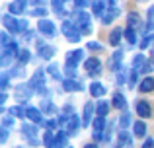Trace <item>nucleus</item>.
I'll return each instance as SVG.
<instances>
[{"label":"nucleus","mask_w":154,"mask_h":148,"mask_svg":"<svg viewBox=\"0 0 154 148\" xmlns=\"http://www.w3.org/2000/svg\"><path fill=\"white\" fill-rule=\"evenodd\" d=\"M2 23H4V27H6L8 31H12V33H18V31L22 29V22L14 20L12 16H4V18H2Z\"/></svg>","instance_id":"obj_1"},{"label":"nucleus","mask_w":154,"mask_h":148,"mask_svg":"<svg viewBox=\"0 0 154 148\" xmlns=\"http://www.w3.org/2000/svg\"><path fill=\"white\" fill-rule=\"evenodd\" d=\"M84 59V51L82 49H76V51H70L66 55V66H76L80 61Z\"/></svg>","instance_id":"obj_2"},{"label":"nucleus","mask_w":154,"mask_h":148,"mask_svg":"<svg viewBox=\"0 0 154 148\" xmlns=\"http://www.w3.org/2000/svg\"><path fill=\"white\" fill-rule=\"evenodd\" d=\"M31 92H33V88H31L29 84H20V86L16 88V98L22 99V101H26V99H29Z\"/></svg>","instance_id":"obj_3"},{"label":"nucleus","mask_w":154,"mask_h":148,"mask_svg":"<svg viewBox=\"0 0 154 148\" xmlns=\"http://www.w3.org/2000/svg\"><path fill=\"white\" fill-rule=\"evenodd\" d=\"M39 31L43 35H47V37H53L55 35V23L49 22V20H41L39 22Z\"/></svg>","instance_id":"obj_4"},{"label":"nucleus","mask_w":154,"mask_h":148,"mask_svg":"<svg viewBox=\"0 0 154 148\" xmlns=\"http://www.w3.org/2000/svg\"><path fill=\"white\" fill-rule=\"evenodd\" d=\"M137 113H139L140 117H144V119L150 117V113H152V111H150V105H148L146 101H137Z\"/></svg>","instance_id":"obj_5"},{"label":"nucleus","mask_w":154,"mask_h":148,"mask_svg":"<svg viewBox=\"0 0 154 148\" xmlns=\"http://www.w3.org/2000/svg\"><path fill=\"white\" fill-rule=\"evenodd\" d=\"M78 127H80V119L78 115H70V119H68V134H76L78 133Z\"/></svg>","instance_id":"obj_6"},{"label":"nucleus","mask_w":154,"mask_h":148,"mask_svg":"<svg viewBox=\"0 0 154 148\" xmlns=\"http://www.w3.org/2000/svg\"><path fill=\"white\" fill-rule=\"evenodd\" d=\"M103 127H105L103 117H98V119L94 121V138H96V140H100V138H102V131H103Z\"/></svg>","instance_id":"obj_7"},{"label":"nucleus","mask_w":154,"mask_h":148,"mask_svg":"<svg viewBox=\"0 0 154 148\" xmlns=\"http://www.w3.org/2000/svg\"><path fill=\"white\" fill-rule=\"evenodd\" d=\"M121 59H123V51H115L113 57H111V61H109V68L111 70L121 68Z\"/></svg>","instance_id":"obj_8"},{"label":"nucleus","mask_w":154,"mask_h":148,"mask_svg":"<svg viewBox=\"0 0 154 148\" xmlns=\"http://www.w3.org/2000/svg\"><path fill=\"white\" fill-rule=\"evenodd\" d=\"M31 88H37L39 92L43 90V70H37V72L33 74V78H31Z\"/></svg>","instance_id":"obj_9"},{"label":"nucleus","mask_w":154,"mask_h":148,"mask_svg":"<svg viewBox=\"0 0 154 148\" xmlns=\"http://www.w3.org/2000/svg\"><path fill=\"white\" fill-rule=\"evenodd\" d=\"M23 134H26L33 144L37 142V138H35V134H37V127H35V125H23Z\"/></svg>","instance_id":"obj_10"},{"label":"nucleus","mask_w":154,"mask_h":148,"mask_svg":"<svg viewBox=\"0 0 154 148\" xmlns=\"http://www.w3.org/2000/svg\"><path fill=\"white\" fill-rule=\"evenodd\" d=\"M26 4H27V0H16V2L10 4V12L12 14H22L26 10Z\"/></svg>","instance_id":"obj_11"},{"label":"nucleus","mask_w":154,"mask_h":148,"mask_svg":"<svg viewBox=\"0 0 154 148\" xmlns=\"http://www.w3.org/2000/svg\"><path fill=\"white\" fill-rule=\"evenodd\" d=\"M76 26L78 27H88L90 26V14H86V12H78V18H76Z\"/></svg>","instance_id":"obj_12"},{"label":"nucleus","mask_w":154,"mask_h":148,"mask_svg":"<svg viewBox=\"0 0 154 148\" xmlns=\"http://www.w3.org/2000/svg\"><path fill=\"white\" fill-rule=\"evenodd\" d=\"M26 117H29L33 123H41V113L37 107H27L26 109Z\"/></svg>","instance_id":"obj_13"},{"label":"nucleus","mask_w":154,"mask_h":148,"mask_svg":"<svg viewBox=\"0 0 154 148\" xmlns=\"http://www.w3.org/2000/svg\"><path fill=\"white\" fill-rule=\"evenodd\" d=\"M90 94L94 95V98H102V95L105 94V88H103L100 82H92V86H90Z\"/></svg>","instance_id":"obj_14"},{"label":"nucleus","mask_w":154,"mask_h":148,"mask_svg":"<svg viewBox=\"0 0 154 148\" xmlns=\"http://www.w3.org/2000/svg\"><path fill=\"white\" fill-rule=\"evenodd\" d=\"M68 144V134L66 133H57V137H55V148H63V146H66Z\"/></svg>","instance_id":"obj_15"},{"label":"nucleus","mask_w":154,"mask_h":148,"mask_svg":"<svg viewBox=\"0 0 154 148\" xmlns=\"http://www.w3.org/2000/svg\"><path fill=\"white\" fill-rule=\"evenodd\" d=\"M86 68H88V72H92V74H100V61L98 59H88Z\"/></svg>","instance_id":"obj_16"},{"label":"nucleus","mask_w":154,"mask_h":148,"mask_svg":"<svg viewBox=\"0 0 154 148\" xmlns=\"http://www.w3.org/2000/svg\"><path fill=\"white\" fill-rule=\"evenodd\" d=\"M121 35H123V29H113L111 31V35H109V45H113V47H117L119 45V41H121Z\"/></svg>","instance_id":"obj_17"},{"label":"nucleus","mask_w":154,"mask_h":148,"mask_svg":"<svg viewBox=\"0 0 154 148\" xmlns=\"http://www.w3.org/2000/svg\"><path fill=\"white\" fill-rule=\"evenodd\" d=\"M113 105L117 107V109H125L127 107V99H125L123 94H115L113 95Z\"/></svg>","instance_id":"obj_18"},{"label":"nucleus","mask_w":154,"mask_h":148,"mask_svg":"<svg viewBox=\"0 0 154 148\" xmlns=\"http://www.w3.org/2000/svg\"><path fill=\"white\" fill-rule=\"evenodd\" d=\"M144 62H146V61H144V57H143V55H137V57L133 59V66H135V70H137V72H143Z\"/></svg>","instance_id":"obj_19"},{"label":"nucleus","mask_w":154,"mask_h":148,"mask_svg":"<svg viewBox=\"0 0 154 148\" xmlns=\"http://www.w3.org/2000/svg\"><path fill=\"white\" fill-rule=\"evenodd\" d=\"M63 88H64L66 92H74V90H80V84L68 78V80H63Z\"/></svg>","instance_id":"obj_20"},{"label":"nucleus","mask_w":154,"mask_h":148,"mask_svg":"<svg viewBox=\"0 0 154 148\" xmlns=\"http://www.w3.org/2000/svg\"><path fill=\"white\" fill-rule=\"evenodd\" d=\"M154 90V78H144L140 82V92H152Z\"/></svg>","instance_id":"obj_21"},{"label":"nucleus","mask_w":154,"mask_h":148,"mask_svg":"<svg viewBox=\"0 0 154 148\" xmlns=\"http://www.w3.org/2000/svg\"><path fill=\"white\" fill-rule=\"evenodd\" d=\"M117 14H119V10H117V8H111V10H109V12H105V14H103L102 22H103V23H109V22H113Z\"/></svg>","instance_id":"obj_22"},{"label":"nucleus","mask_w":154,"mask_h":148,"mask_svg":"<svg viewBox=\"0 0 154 148\" xmlns=\"http://www.w3.org/2000/svg\"><path fill=\"white\" fill-rule=\"evenodd\" d=\"M92 111H94V105H92V103H86V107H84V125H90Z\"/></svg>","instance_id":"obj_23"},{"label":"nucleus","mask_w":154,"mask_h":148,"mask_svg":"<svg viewBox=\"0 0 154 148\" xmlns=\"http://www.w3.org/2000/svg\"><path fill=\"white\" fill-rule=\"evenodd\" d=\"M146 134V125L143 121H137L135 123V137H144Z\"/></svg>","instance_id":"obj_24"},{"label":"nucleus","mask_w":154,"mask_h":148,"mask_svg":"<svg viewBox=\"0 0 154 148\" xmlns=\"http://www.w3.org/2000/svg\"><path fill=\"white\" fill-rule=\"evenodd\" d=\"M92 10H94V16H102L103 14V0H94L92 2Z\"/></svg>","instance_id":"obj_25"},{"label":"nucleus","mask_w":154,"mask_h":148,"mask_svg":"<svg viewBox=\"0 0 154 148\" xmlns=\"http://www.w3.org/2000/svg\"><path fill=\"white\" fill-rule=\"evenodd\" d=\"M96 109H98V115H100V117H103V115H107V111H109V103L107 101H100Z\"/></svg>","instance_id":"obj_26"},{"label":"nucleus","mask_w":154,"mask_h":148,"mask_svg":"<svg viewBox=\"0 0 154 148\" xmlns=\"http://www.w3.org/2000/svg\"><path fill=\"white\" fill-rule=\"evenodd\" d=\"M43 142H45L47 148H55V137L51 134V131H47L45 137H43Z\"/></svg>","instance_id":"obj_27"},{"label":"nucleus","mask_w":154,"mask_h":148,"mask_svg":"<svg viewBox=\"0 0 154 148\" xmlns=\"http://www.w3.org/2000/svg\"><path fill=\"white\" fill-rule=\"evenodd\" d=\"M66 37H68V41L76 43V41H80V31H78V29H74V27H72L70 31H66Z\"/></svg>","instance_id":"obj_28"},{"label":"nucleus","mask_w":154,"mask_h":148,"mask_svg":"<svg viewBox=\"0 0 154 148\" xmlns=\"http://www.w3.org/2000/svg\"><path fill=\"white\" fill-rule=\"evenodd\" d=\"M125 37H127V41L131 43V45L137 43V35H135V31H133V27H127V29H125Z\"/></svg>","instance_id":"obj_29"},{"label":"nucleus","mask_w":154,"mask_h":148,"mask_svg":"<svg viewBox=\"0 0 154 148\" xmlns=\"http://www.w3.org/2000/svg\"><path fill=\"white\" fill-rule=\"evenodd\" d=\"M129 27H135V26H140V18H139V14H135V12H133V14H129Z\"/></svg>","instance_id":"obj_30"},{"label":"nucleus","mask_w":154,"mask_h":148,"mask_svg":"<svg viewBox=\"0 0 154 148\" xmlns=\"http://www.w3.org/2000/svg\"><path fill=\"white\" fill-rule=\"evenodd\" d=\"M53 55H55V49H53V47H45V45H41V57H43V59H51Z\"/></svg>","instance_id":"obj_31"},{"label":"nucleus","mask_w":154,"mask_h":148,"mask_svg":"<svg viewBox=\"0 0 154 148\" xmlns=\"http://www.w3.org/2000/svg\"><path fill=\"white\" fill-rule=\"evenodd\" d=\"M119 123H121V127H123V129H127L129 125H131V115L127 113V111H125L123 115H121V119H119Z\"/></svg>","instance_id":"obj_32"},{"label":"nucleus","mask_w":154,"mask_h":148,"mask_svg":"<svg viewBox=\"0 0 154 148\" xmlns=\"http://www.w3.org/2000/svg\"><path fill=\"white\" fill-rule=\"evenodd\" d=\"M119 140H121V144H131V134L127 133V131H121L119 133Z\"/></svg>","instance_id":"obj_33"},{"label":"nucleus","mask_w":154,"mask_h":148,"mask_svg":"<svg viewBox=\"0 0 154 148\" xmlns=\"http://www.w3.org/2000/svg\"><path fill=\"white\" fill-rule=\"evenodd\" d=\"M47 72H49L53 78H57V80L60 78V72H59V66H57V65H51L49 68H47Z\"/></svg>","instance_id":"obj_34"},{"label":"nucleus","mask_w":154,"mask_h":148,"mask_svg":"<svg viewBox=\"0 0 154 148\" xmlns=\"http://www.w3.org/2000/svg\"><path fill=\"white\" fill-rule=\"evenodd\" d=\"M18 61L22 62V65H26V62L29 61V51H22V53L18 55Z\"/></svg>","instance_id":"obj_35"},{"label":"nucleus","mask_w":154,"mask_h":148,"mask_svg":"<svg viewBox=\"0 0 154 148\" xmlns=\"http://www.w3.org/2000/svg\"><path fill=\"white\" fill-rule=\"evenodd\" d=\"M12 115H14V117H23V115H26V111H23V107L16 105V107H12Z\"/></svg>","instance_id":"obj_36"},{"label":"nucleus","mask_w":154,"mask_h":148,"mask_svg":"<svg viewBox=\"0 0 154 148\" xmlns=\"http://www.w3.org/2000/svg\"><path fill=\"white\" fill-rule=\"evenodd\" d=\"M53 2V8H55L57 14H63V0H51Z\"/></svg>","instance_id":"obj_37"},{"label":"nucleus","mask_w":154,"mask_h":148,"mask_svg":"<svg viewBox=\"0 0 154 148\" xmlns=\"http://www.w3.org/2000/svg\"><path fill=\"white\" fill-rule=\"evenodd\" d=\"M152 41H154V35H148L146 39H143V41H140V49H146V47L150 45Z\"/></svg>","instance_id":"obj_38"},{"label":"nucleus","mask_w":154,"mask_h":148,"mask_svg":"<svg viewBox=\"0 0 154 148\" xmlns=\"http://www.w3.org/2000/svg\"><path fill=\"white\" fill-rule=\"evenodd\" d=\"M0 41H2V47H4V49H6V47L12 43L10 37H8V33H2V35H0Z\"/></svg>","instance_id":"obj_39"},{"label":"nucleus","mask_w":154,"mask_h":148,"mask_svg":"<svg viewBox=\"0 0 154 148\" xmlns=\"http://www.w3.org/2000/svg\"><path fill=\"white\" fill-rule=\"evenodd\" d=\"M125 80H127V72L121 70V72L117 74V84H125Z\"/></svg>","instance_id":"obj_40"},{"label":"nucleus","mask_w":154,"mask_h":148,"mask_svg":"<svg viewBox=\"0 0 154 148\" xmlns=\"http://www.w3.org/2000/svg\"><path fill=\"white\" fill-rule=\"evenodd\" d=\"M88 49H92V51H102V45H100V43H96V41H90V43H88Z\"/></svg>","instance_id":"obj_41"},{"label":"nucleus","mask_w":154,"mask_h":148,"mask_svg":"<svg viewBox=\"0 0 154 148\" xmlns=\"http://www.w3.org/2000/svg\"><path fill=\"white\" fill-rule=\"evenodd\" d=\"M45 14H47L45 8H35V10L31 12V16H45Z\"/></svg>","instance_id":"obj_42"},{"label":"nucleus","mask_w":154,"mask_h":148,"mask_svg":"<svg viewBox=\"0 0 154 148\" xmlns=\"http://www.w3.org/2000/svg\"><path fill=\"white\" fill-rule=\"evenodd\" d=\"M74 4H76V8H86L90 4V0H76Z\"/></svg>","instance_id":"obj_43"},{"label":"nucleus","mask_w":154,"mask_h":148,"mask_svg":"<svg viewBox=\"0 0 154 148\" xmlns=\"http://www.w3.org/2000/svg\"><path fill=\"white\" fill-rule=\"evenodd\" d=\"M6 138H8V129H6V127H2V134H0V140L6 142Z\"/></svg>","instance_id":"obj_44"},{"label":"nucleus","mask_w":154,"mask_h":148,"mask_svg":"<svg viewBox=\"0 0 154 148\" xmlns=\"http://www.w3.org/2000/svg\"><path fill=\"white\" fill-rule=\"evenodd\" d=\"M12 123H14V119H12V117H4V121H2V125H4V127H6V129H8V127H10V125H12Z\"/></svg>","instance_id":"obj_45"},{"label":"nucleus","mask_w":154,"mask_h":148,"mask_svg":"<svg viewBox=\"0 0 154 148\" xmlns=\"http://www.w3.org/2000/svg\"><path fill=\"white\" fill-rule=\"evenodd\" d=\"M143 148H154V140H152V138H146L144 144H143Z\"/></svg>","instance_id":"obj_46"},{"label":"nucleus","mask_w":154,"mask_h":148,"mask_svg":"<svg viewBox=\"0 0 154 148\" xmlns=\"http://www.w3.org/2000/svg\"><path fill=\"white\" fill-rule=\"evenodd\" d=\"M8 86V74H2V88Z\"/></svg>","instance_id":"obj_47"},{"label":"nucleus","mask_w":154,"mask_h":148,"mask_svg":"<svg viewBox=\"0 0 154 148\" xmlns=\"http://www.w3.org/2000/svg\"><path fill=\"white\" fill-rule=\"evenodd\" d=\"M148 31H154V18H150V22H148V27H146Z\"/></svg>","instance_id":"obj_48"},{"label":"nucleus","mask_w":154,"mask_h":148,"mask_svg":"<svg viewBox=\"0 0 154 148\" xmlns=\"http://www.w3.org/2000/svg\"><path fill=\"white\" fill-rule=\"evenodd\" d=\"M55 125H57L55 121H47V123H45V127H47V129H53V127H55Z\"/></svg>","instance_id":"obj_49"},{"label":"nucleus","mask_w":154,"mask_h":148,"mask_svg":"<svg viewBox=\"0 0 154 148\" xmlns=\"http://www.w3.org/2000/svg\"><path fill=\"white\" fill-rule=\"evenodd\" d=\"M26 39H27V41H29V39H33V31H27V33H26Z\"/></svg>","instance_id":"obj_50"},{"label":"nucleus","mask_w":154,"mask_h":148,"mask_svg":"<svg viewBox=\"0 0 154 148\" xmlns=\"http://www.w3.org/2000/svg\"><path fill=\"white\" fill-rule=\"evenodd\" d=\"M148 18H154V6L150 8V10H148Z\"/></svg>","instance_id":"obj_51"},{"label":"nucleus","mask_w":154,"mask_h":148,"mask_svg":"<svg viewBox=\"0 0 154 148\" xmlns=\"http://www.w3.org/2000/svg\"><path fill=\"white\" fill-rule=\"evenodd\" d=\"M84 148H98V146H96V144H86Z\"/></svg>","instance_id":"obj_52"},{"label":"nucleus","mask_w":154,"mask_h":148,"mask_svg":"<svg viewBox=\"0 0 154 148\" xmlns=\"http://www.w3.org/2000/svg\"><path fill=\"white\" fill-rule=\"evenodd\" d=\"M107 2H109V4H111V6H113V4H115V0H107Z\"/></svg>","instance_id":"obj_53"},{"label":"nucleus","mask_w":154,"mask_h":148,"mask_svg":"<svg viewBox=\"0 0 154 148\" xmlns=\"http://www.w3.org/2000/svg\"><path fill=\"white\" fill-rule=\"evenodd\" d=\"M31 2H43V0H31Z\"/></svg>","instance_id":"obj_54"},{"label":"nucleus","mask_w":154,"mask_h":148,"mask_svg":"<svg viewBox=\"0 0 154 148\" xmlns=\"http://www.w3.org/2000/svg\"><path fill=\"white\" fill-rule=\"evenodd\" d=\"M152 61H154V51H152Z\"/></svg>","instance_id":"obj_55"},{"label":"nucleus","mask_w":154,"mask_h":148,"mask_svg":"<svg viewBox=\"0 0 154 148\" xmlns=\"http://www.w3.org/2000/svg\"><path fill=\"white\" fill-rule=\"evenodd\" d=\"M139 2H146V0H139Z\"/></svg>","instance_id":"obj_56"}]
</instances>
